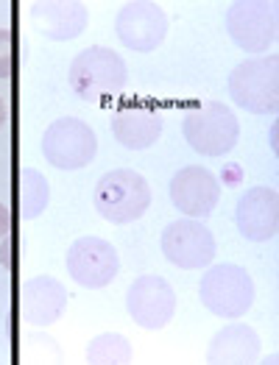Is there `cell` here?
I'll return each mask as SVG.
<instances>
[{
  "label": "cell",
  "instance_id": "obj_1",
  "mask_svg": "<svg viewBox=\"0 0 279 365\" xmlns=\"http://www.w3.org/2000/svg\"><path fill=\"white\" fill-rule=\"evenodd\" d=\"M67 81L81 101L103 103L123 92L126 81H128V70H126V61L115 51H109L103 45H93L73 59Z\"/></svg>",
  "mask_w": 279,
  "mask_h": 365
},
{
  "label": "cell",
  "instance_id": "obj_2",
  "mask_svg": "<svg viewBox=\"0 0 279 365\" xmlns=\"http://www.w3.org/2000/svg\"><path fill=\"white\" fill-rule=\"evenodd\" d=\"M93 204L103 220L126 226L143 217L151 207V187L137 170H109L95 184Z\"/></svg>",
  "mask_w": 279,
  "mask_h": 365
},
{
  "label": "cell",
  "instance_id": "obj_3",
  "mask_svg": "<svg viewBox=\"0 0 279 365\" xmlns=\"http://www.w3.org/2000/svg\"><path fill=\"white\" fill-rule=\"evenodd\" d=\"M229 95L251 115H277L279 109V56L240 61L229 73Z\"/></svg>",
  "mask_w": 279,
  "mask_h": 365
},
{
  "label": "cell",
  "instance_id": "obj_4",
  "mask_svg": "<svg viewBox=\"0 0 279 365\" xmlns=\"http://www.w3.org/2000/svg\"><path fill=\"white\" fill-rule=\"evenodd\" d=\"M198 299L218 318H243L254 304V279L246 268L223 262L201 276Z\"/></svg>",
  "mask_w": 279,
  "mask_h": 365
},
{
  "label": "cell",
  "instance_id": "obj_5",
  "mask_svg": "<svg viewBox=\"0 0 279 365\" xmlns=\"http://www.w3.org/2000/svg\"><path fill=\"white\" fill-rule=\"evenodd\" d=\"M182 131H185V140L196 153L223 156L238 145L240 123L232 115L229 106H223L218 101H207V103L196 106L193 112H187Z\"/></svg>",
  "mask_w": 279,
  "mask_h": 365
},
{
  "label": "cell",
  "instance_id": "obj_6",
  "mask_svg": "<svg viewBox=\"0 0 279 365\" xmlns=\"http://www.w3.org/2000/svg\"><path fill=\"white\" fill-rule=\"evenodd\" d=\"M42 153L59 170H81L98 153V137L84 120L59 118L42 134Z\"/></svg>",
  "mask_w": 279,
  "mask_h": 365
},
{
  "label": "cell",
  "instance_id": "obj_7",
  "mask_svg": "<svg viewBox=\"0 0 279 365\" xmlns=\"http://www.w3.org/2000/svg\"><path fill=\"white\" fill-rule=\"evenodd\" d=\"M226 31L240 51H271L279 34L277 3H232L226 11Z\"/></svg>",
  "mask_w": 279,
  "mask_h": 365
},
{
  "label": "cell",
  "instance_id": "obj_8",
  "mask_svg": "<svg viewBox=\"0 0 279 365\" xmlns=\"http://www.w3.org/2000/svg\"><path fill=\"white\" fill-rule=\"evenodd\" d=\"M162 254L171 265H176L182 271H198V268H207L213 262L215 237L196 217L176 220L162 232Z\"/></svg>",
  "mask_w": 279,
  "mask_h": 365
},
{
  "label": "cell",
  "instance_id": "obj_9",
  "mask_svg": "<svg viewBox=\"0 0 279 365\" xmlns=\"http://www.w3.org/2000/svg\"><path fill=\"white\" fill-rule=\"evenodd\" d=\"M126 309L143 329H165L176 312V293L162 276H140L126 293Z\"/></svg>",
  "mask_w": 279,
  "mask_h": 365
},
{
  "label": "cell",
  "instance_id": "obj_10",
  "mask_svg": "<svg viewBox=\"0 0 279 365\" xmlns=\"http://www.w3.org/2000/svg\"><path fill=\"white\" fill-rule=\"evenodd\" d=\"M64 262H67V274L73 276V282L90 290L106 287L121 271V257L115 245L101 237H78L67 248Z\"/></svg>",
  "mask_w": 279,
  "mask_h": 365
},
{
  "label": "cell",
  "instance_id": "obj_11",
  "mask_svg": "<svg viewBox=\"0 0 279 365\" xmlns=\"http://www.w3.org/2000/svg\"><path fill=\"white\" fill-rule=\"evenodd\" d=\"M118 39L134 53H151L168 36V14L156 3H126L115 20Z\"/></svg>",
  "mask_w": 279,
  "mask_h": 365
},
{
  "label": "cell",
  "instance_id": "obj_12",
  "mask_svg": "<svg viewBox=\"0 0 279 365\" xmlns=\"http://www.w3.org/2000/svg\"><path fill=\"white\" fill-rule=\"evenodd\" d=\"M218 198H220V184L215 173H210L207 168H182L173 179H171V201L179 212L190 215L196 220H204L215 212Z\"/></svg>",
  "mask_w": 279,
  "mask_h": 365
},
{
  "label": "cell",
  "instance_id": "obj_13",
  "mask_svg": "<svg viewBox=\"0 0 279 365\" xmlns=\"http://www.w3.org/2000/svg\"><path fill=\"white\" fill-rule=\"evenodd\" d=\"M238 232L251 243H265L277 237L279 229V195L274 187H251L240 195L235 210Z\"/></svg>",
  "mask_w": 279,
  "mask_h": 365
},
{
  "label": "cell",
  "instance_id": "obj_14",
  "mask_svg": "<svg viewBox=\"0 0 279 365\" xmlns=\"http://www.w3.org/2000/svg\"><path fill=\"white\" fill-rule=\"evenodd\" d=\"M67 307V290L59 279L36 276L20 287V315L34 327H51L62 318Z\"/></svg>",
  "mask_w": 279,
  "mask_h": 365
},
{
  "label": "cell",
  "instance_id": "obj_15",
  "mask_svg": "<svg viewBox=\"0 0 279 365\" xmlns=\"http://www.w3.org/2000/svg\"><path fill=\"white\" fill-rule=\"evenodd\" d=\"M112 134L128 151H146L162 137V115L148 103H131L112 118Z\"/></svg>",
  "mask_w": 279,
  "mask_h": 365
},
{
  "label": "cell",
  "instance_id": "obj_16",
  "mask_svg": "<svg viewBox=\"0 0 279 365\" xmlns=\"http://www.w3.org/2000/svg\"><path fill=\"white\" fill-rule=\"evenodd\" d=\"M31 23L42 36L70 42L87 29V9L84 3H34Z\"/></svg>",
  "mask_w": 279,
  "mask_h": 365
},
{
  "label": "cell",
  "instance_id": "obj_17",
  "mask_svg": "<svg viewBox=\"0 0 279 365\" xmlns=\"http://www.w3.org/2000/svg\"><path fill=\"white\" fill-rule=\"evenodd\" d=\"M260 357V335L248 324H229L220 332H215L210 349H207V363H254Z\"/></svg>",
  "mask_w": 279,
  "mask_h": 365
},
{
  "label": "cell",
  "instance_id": "obj_18",
  "mask_svg": "<svg viewBox=\"0 0 279 365\" xmlns=\"http://www.w3.org/2000/svg\"><path fill=\"white\" fill-rule=\"evenodd\" d=\"M51 198V187L48 179L34 170V168H23L20 170V184H17V201H20V217L23 220H34L36 215L45 212Z\"/></svg>",
  "mask_w": 279,
  "mask_h": 365
},
{
  "label": "cell",
  "instance_id": "obj_19",
  "mask_svg": "<svg viewBox=\"0 0 279 365\" xmlns=\"http://www.w3.org/2000/svg\"><path fill=\"white\" fill-rule=\"evenodd\" d=\"M131 360V343L121 332H103L90 343L87 349V363L106 365V363H128Z\"/></svg>",
  "mask_w": 279,
  "mask_h": 365
},
{
  "label": "cell",
  "instance_id": "obj_20",
  "mask_svg": "<svg viewBox=\"0 0 279 365\" xmlns=\"http://www.w3.org/2000/svg\"><path fill=\"white\" fill-rule=\"evenodd\" d=\"M17 67V48L14 34L9 29H0V78H9Z\"/></svg>",
  "mask_w": 279,
  "mask_h": 365
},
{
  "label": "cell",
  "instance_id": "obj_21",
  "mask_svg": "<svg viewBox=\"0 0 279 365\" xmlns=\"http://www.w3.org/2000/svg\"><path fill=\"white\" fill-rule=\"evenodd\" d=\"M9 229H11V215H9V207H6V204H0V237H3Z\"/></svg>",
  "mask_w": 279,
  "mask_h": 365
},
{
  "label": "cell",
  "instance_id": "obj_22",
  "mask_svg": "<svg viewBox=\"0 0 279 365\" xmlns=\"http://www.w3.org/2000/svg\"><path fill=\"white\" fill-rule=\"evenodd\" d=\"M6 120H9V109H6V103H3V98H0V128L6 125Z\"/></svg>",
  "mask_w": 279,
  "mask_h": 365
}]
</instances>
